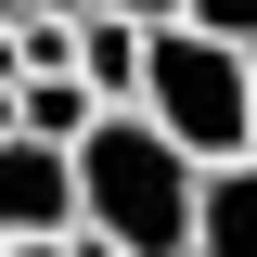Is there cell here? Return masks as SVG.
I'll return each instance as SVG.
<instances>
[{
	"mask_svg": "<svg viewBox=\"0 0 257 257\" xmlns=\"http://www.w3.org/2000/svg\"><path fill=\"white\" fill-rule=\"evenodd\" d=\"M13 90H26V39L0 26V103H13Z\"/></svg>",
	"mask_w": 257,
	"mask_h": 257,
	"instance_id": "ba28073f",
	"label": "cell"
},
{
	"mask_svg": "<svg viewBox=\"0 0 257 257\" xmlns=\"http://www.w3.org/2000/svg\"><path fill=\"white\" fill-rule=\"evenodd\" d=\"M142 39H155V26H128V13H77V77H90L103 116L142 103Z\"/></svg>",
	"mask_w": 257,
	"mask_h": 257,
	"instance_id": "5b68a950",
	"label": "cell"
},
{
	"mask_svg": "<svg viewBox=\"0 0 257 257\" xmlns=\"http://www.w3.org/2000/svg\"><path fill=\"white\" fill-rule=\"evenodd\" d=\"M90 77H77V64H52V77H26V90H13V128H26V142H64V155H77V142H90Z\"/></svg>",
	"mask_w": 257,
	"mask_h": 257,
	"instance_id": "8992f818",
	"label": "cell"
},
{
	"mask_svg": "<svg viewBox=\"0 0 257 257\" xmlns=\"http://www.w3.org/2000/svg\"><path fill=\"white\" fill-rule=\"evenodd\" d=\"M26 231H77V155L26 142L13 103H0V244H26Z\"/></svg>",
	"mask_w": 257,
	"mask_h": 257,
	"instance_id": "3957f363",
	"label": "cell"
},
{
	"mask_svg": "<svg viewBox=\"0 0 257 257\" xmlns=\"http://www.w3.org/2000/svg\"><path fill=\"white\" fill-rule=\"evenodd\" d=\"M13 13H26V0H0V26H13Z\"/></svg>",
	"mask_w": 257,
	"mask_h": 257,
	"instance_id": "8fae6325",
	"label": "cell"
},
{
	"mask_svg": "<svg viewBox=\"0 0 257 257\" xmlns=\"http://www.w3.org/2000/svg\"><path fill=\"white\" fill-rule=\"evenodd\" d=\"M244 103H257V64L219 52L206 26L167 13V26L142 39V116H155L193 167H231V155H244Z\"/></svg>",
	"mask_w": 257,
	"mask_h": 257,
	"instance_id": "7a4b0ae2",
	"label": "cell"
},
{
	"mask_svg": "<svg viewBox=\"0 0 257 257\" xmlns=\"http://www.w3.org/2000/svg\"><path fill=\"white\" fill-rule=\"evenodd\" d=\"M103 13H128V26H167V13H180V0H103Z\"/></svg>",
	"mask_w": 257,
	"mask_h": 257,
	"instance_id": "9c48e42d",
	"label": "cell"
},
{
	"mask_svg": "<svg viewBox=\"0 0 257 257\" xmlns=\"http://www.w3.org/2000/svg\"><path fill=\"white\" fill-rule=\"evenodd\" d=\"M180 26H206L219 52H244V64H257V0H180Z\"/></svg>",
	"mask_w": 257,
	"mask_h": 257,
	"instance_id": "52a82bcc",
	"label": "cell"
},
{
	"mask_svg": "<svg viewBox=\"0 0 257 257\" xmlns=\"http://www.w3.org/2000/svg\"><path fill=\"white\" fill-rule=\"evenodd\" d=\"M193 257H257V155L206 167V193H193Z\"/></svg>",
	"mask_w": 257,
	"mask_h": 257,
	"instance_id": "277c9868",
	"label": "cell"
},
{
	"mask_svg": "<svg viewBox=\"0 0 257 257\" xmlns=\"http://www.w3.org/2000/svg\"><path fill=\"white\" fill-rule=\"evenodd\" d=\"M244 155H257V103H244Z\"/></svg>",
	"mask_w": 257,
	"mask_h": 257,
	"instance_id": "30bf717a",
	"label": "cell"
},
{
	"mask_svg": "<svg viewBox=\"0 0 257 257\" xmlns=\"http://www.w3.org/2000/svg\"><path fill=\"white\" fill-rule=\"evenodd\" d=\"M193 193H206V167L142 103L90 116V142H77V231H103L128 257H193Z\"/></svg>",
	"mask_w": 257,
	"mask_h": 257,
	"instance_id": "6da1fadb",
	"label": "cell"
}]
</instances>
